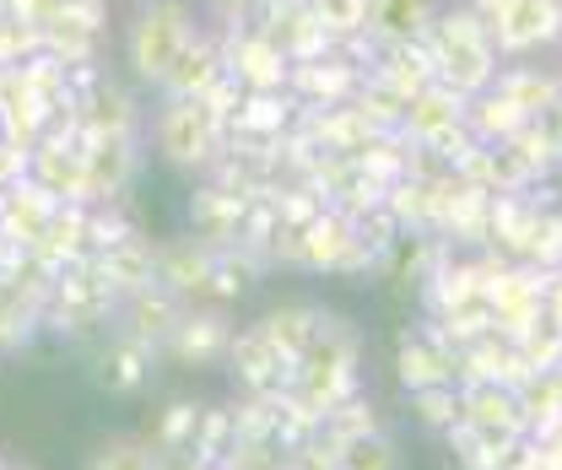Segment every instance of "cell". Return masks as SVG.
Masks as SVG:
<instances>
[{
	"label": "cell",
	"instance_id": "obj_1",
	"mask_svg": "<svg viewBox=\"0 0 562 470\" xmlns=\"http://www.w3.org/2000/svg\"><path fill=\"white\" fill-rule=\"evenodd\" d=\"M286 390L308 405V411H319V416H330L336 405H347L351 395H362V331L351 325L347 314H330L325 336L292 362Z\"/></svg>",
	"mask_w": 562,
	"mask_h": 470
},
{
	"label": "cell",
	"instance_id": "obj_2",
	"mask_svg": "<svg viewBox=\"0 0 562 470\" xmlns=\"http://www.w3.org/2000/svg\"><path fill=\"white\" fill-rule=\"evenodd\" d=\"M427 44H432V81H443V87H454V92H487L492 81H497V49H492V33H487V16L476 11V5H465V0H443V11H438V22L427 27Z\"/></svg>",
	"mask_w": 562,
	"mask_h": 470
},
{
	"label": "cell",
	"instance_id": "obj_3",
	"mask_svg": "<svg viewBox=\"0 0 562 470\" xmlns=\"http://www.w3.org/2000/svg\"><path fill=\"white\" fill-rule=\"evenodd\" d=\"M201 5L195 0H140L131 27H125V66L136 87H162L168 66L179 60V49L201 33Z\"/></svg>",
	"mask_w": 562,
	"mask_h": 470
},
{
	"label": "cell",
	"instance_id": "obj_4",
	"mask_svg": "<svg viewBox=\"0 0 562 470\" xmlns=\"http://www.w3.org/2000/svg\"><path fill=\"white\" fill-rule=\"evenodd\" d=\"M140 135L184 179H206V168L222 152V120L211 114L206 98H157V114Z\"/></svg>",
	"mask_w": 562,
	"mask_h": 470
},
{
	"label": "cell",
	"instance_id": "obj_5",
	"mask_svg": "<svg viewBox=\"0 0 562 470\" xmlns=\"http://www.w3.org/2000/svg\"><path fill=\"white\" fill-rule=\"evenodd\" d=\"M487 33L497 60H541L562 44V5L558 0H492Z\"/></svg>",
	"mask_w": 562,
	"mask_h": 470
},
{
	"label": "cell",
	"instance_id": "obj_6",
	"mask_svg": "<svg viewBox=\"0 0 562 470\" xmlns=\"http://www.w3.org/2000/svg\"><path fill=\"white\" fill-rule=\"evenodd\" d=\"M297 270H314V276H373L379 260L351 238V222L330 205L325 216H314L297 233Z\"/></svg>",
	"mask_w": 562,
	"mask_h": 470
},
{
	"label": "cell",
	"instance_id": "obj_7",
	"mask_svg": "<svg viewBox=\"0 0 562 470\" xmlns=\"http://www.w3.org/2000/svg\"><path fill=\"white\" fill-rule=\"evenodd\" d=\"M81 174L87 201L120 205L140 179V135H81Z\"/></svg>",
	"mask_w": 562,
	"mask_h": 470
},
{
	"label": "cell",
	"instance_id": "obj_8",
	"mask_svg": "<svg viewBox=\"0 0 562 470\" xmlns=\"http://www.w3.org/2000/svg\"><path fill=\"white\" fill-rule=\"evenodd\" d=\"M395 379L401 390H432V384H460V346L443 336L432 320H422L417 331H406L395 346Z\"/></svg>",
	"mask_w": 562,
	"mask_h": 470
},
{
	"label": "cell",
	"instance_id": "obj_9",
	"mask_svg": "<svg viewBox=\"0 0 562 470\" xmlns=\"http://www.w3.org/2000/svg\"><path fill=\"white\" fill-rule=\"evenodd\" d=\"M222 60L227 76L244 87V92H286V55L255 27V22H238V27H222Z\"/></svg>",
	"mask_w": 562,
	"mask_h": 470
},
{
	"label": "cell",
	"instance_id": "obj_10",
	"mask_svg": "<svg viewBox=\"0 0 562 470\" xmlns=\"http://www.w3.org/2000/svg\"><path fill=\"white\" fill-rule=\"evenodd\" d=\"M233 320L222 309H184L173 320V331L162 340V357H173L179 368H216L233 346Z\"/></svg>",
	"mask_w": 562,
	"mask_h": 470
},
{
	"label": "cell",
	"instance_id": "obj_11",
	"mask_svg": "<svg viewBox=\"0 0 562 470\" xmlns=\"http://www.w3.org/2000/svg\"><path fill=\"white\" fill-rule=\"evenodd\" d=\"M76 125H81V135H140L146 120H140L136 87L103 70V76L76 98Z\"/></svg>",
	"mask_w": 562,
	"mask_h": 470
},
{
	"label": "cell",
	"instance_id": "obj_12",
	"mask_svg": "<svg viewBox=\"0 0 562 470\" xmlns=\"http://www.w3.org/2000/svg\"><path fill=\"white\" fill-rule=\"evenodd\" d=\"M454 131H465V92H454V87H443V81L417 87L412 103H406L401 135H406L417 152H432V146H443Z\"/></svg>",
	"mask_w": 562,
	"mask_h": 470
},
{
	"label": "cell",
	"instance_id": "obj_13",
	"mask_svg": "<svg viewBox=\"0 0 562 470\" xmlns=\"http://www.w3.org/2000/svg\"><path fill=\"white\" fill-rule=\"evenodd\" d=\"M330 314L336 309H325V303H314V298H286V303H271L255 325H260V336L277 346V357L292 368L314 340L325 336V325H330Z\"/></svg>",
	"mask_w": 562,
	"mask_h": 470
},
{
	"label": "cell",
	"instance_id": "obj_14",
	"mask_svg": "<svg viewBox=\"0 0 562 470\" xmlns=\"http://www.w3.org/2000/svg\"><path fill=\"white\" fill-rule=\"evenodd\" d=\"M227 76V60H222V27L216 22H201V33L179 49V60L168 66L157 98H201L216 81Z\"/></svg>",
	"mask_w": 562,
	"mask_h": 470
},
{
	"label": "cell",
	"instance_id": "obj_15",
	"mask_svg": "<svg viewBox=\"0 0 562 470\" xmlns=\"http://www.w3.org/2000/svg\"><path fill=\"white\" fill-rule=\"evenodd\" d=\"M357 81H362V70L351 66L336 44H330V55H319V60H297V66L286 70V92H292L303 109L347 103L351 92H357Z\"/></svg>",
	"mask_w": 562,
	"mask_h": 470
},
{
	"label": "cell",
	"instance_id": "obj_16",
	"mask_svg": "<svg viewBox=\"0 0 562 470\" xmlns=\"http://www.w3.org/2000/svg\"><path fill=\"white\" fill-rule=\"evenodd\" d=\"M179 314H184V303H179L162 281H151V287H140V292H131V298H120V309H114V331L140 340V346H151V351L162 357V340H168V331H173Z\"/></svg>",
	"mask_w": 562,
	"mask_h": 470
},
{
	"label": "cell",
	"instance_id": "obj_17",
	"mask_svg": "<svg viewBox=\"0 0 562 470\" xmlns=\"http://www.w3.org/2000/svg\"><path fill=\"white\" fill-rule=\"evenodd\" d=\"M211 260H216V249L201 244L195 233H179V238H162L157 244V281L184 303V309H195L201 303V292H206V276H211Z\"/></svg>",
	"mask_w": 562,
	"mask_h": 470
},
{
	"label": "cell",
	"instance_id": "obj_18",
	"mask_svg": "<svg viewBox=\"0 0 562 470\" xmlns=\"http://www.w3.org/2000/svg\"><path fill=\"white\" fill-rule=\"evenodd\" d=\"M482 444L492 449H508L525 438V411H519V395L503 390V384H471L465 390V416H460Z\"/></svg>",
	"mask_w": 562,
	"mask_h": 470
},
{
	"label": "cell",
	"instance_id": "obj_19",
	"mask_svg": "<svg viewBox=\"0 0 562 470\" xmlns=\"http://www.w3.org/2000/svg\"><path fill=\"white\" fill-rule=\"evenodd\" d=\"M222 362L233 368V379H238L244 395H271V390H286V379H292V368L277 357V346L260 336V325L233 331V346H227Z\"/></svg>",
	"mask_w": 562,
	"mask_h": 470
},
{
	"label": "cell",
	"instance_id": "obj_20",
	"mask_svg": "<svg viewBox=\"0 0 562 470\" xmlns=\"http://www.w3.org/2000/svg\"><path fill=\"white\" fill-rule=\"evenodd\" d=\"M114 331V325H109ZM157 351L151 346H140V340H131V336H114L98 346V357H92V379L109 390V395H140L146 384H151V373H157Z\"/></svg>",
	"mask_w": 562,
	"mask_h": 470
},
{
	"label": "cell",
	"instance_id": "obj_21",
	"mask_svg": "<svg viewBox=\"0 0 562 470\" xmlns=\"http://www.w3.org/2000/svg\"><path fill=\"white\" fill-rule=\"evenodd\" d=\"M184 216H190V233H195L201 244H211V249H233L238 233H244V201L227 195L216 179H195Z\"/></svg>",
	"mask_w": 562,
	"mask_h": 470
},
{
	"label": "cell",
	"instance_id": "obj_22",
	"mask_svg": "<svg viewBox=\"0 0 562 470\" xmlns=\"http://www.w3.org/2000/svg\"><path fill=\"white\" fill-rule=\"evenodd\" d=\"M27 179H33L44 195H55V201H87L81 141H38V146L27 152Z\"/></svg>",
	"mask_w": 562,
	"mask_h": 470
},
{
	"label": "cell",
	"instance_id": "obj_23",
	"mask_svg": "<svg viewBox=\"0 0 562 470\" xmlns=\"http://www.w3.org/2000/svg\"><path fill=\"white\" fill-rule=\"evenodd\" d=\"M55 195H44L33 179H16L5 195H0V238L5 244H16V249H33L38 238H44V227H49V216H55Z\"/></svg>",
	"mask_w": 562,
	"mask_h": 470
},
{
	"label": "cell",
	"instance_id": "obj_24",
	"mask_svg": "<svg viewBox=\"0 0 562 470\" xmlns=\"http://www.w3.org/2000/svg\"><path fill=\"white\" fill-rule=\"evenodd\" d=\"M492 87H497L525 120H536L541 109L558 103V66H547V60H503Z\"/></svg>",
	"mask_w": 562,
	"mask_h": 470
},
{
	"label": "cell",
	"instance_id": "obj_25",
	"mask_svg": "<svg viewBox=\"0 0 562 470\" xmlns=\"http://www.w3.org/2000/svg\"><path fill=\"white\" fill-rule=\"evenodd\" d=\"M98 266L109 276V287H114V298H131L140 287H151L157 281V238L136 227L125 244H114V249H103L98 255Z\"/></svg>",
	"mask_w": 562,
	"mask_h": 470
},
{
	"label": "cell",
	"instance_id": "obj_26",
	"mask_svg": "<svg viewBox=\"0 0 562 470\" xmlns=\"http://www.w3.org/2000/svg\"><path fill=\"white\" fill-rule=\"evenodd\" d=\"M449 255H454V244H449V238H438V233H401V238H395V249L384 255V266L379 270H384L390 281H401V287H412V292H417L422 281L443 266Z\"/></svg>",
	"mask_w": 562,
	"mask_h": 470
},
{
	"label": "cell",
	"instance_id": "obj_27",
	"mask_svg": "<svg viewBox=\"0 0 562 470\" xmlns=\"http://www.w3.org/2000/svg\"><path fill=\"white\" fill-rule=\"evenodd\" d=\"M438 11L443 0H368V33L379 44H406L438 22Z\"/></svg>",
	"mask_w": 562,
	"mask_h": 470
},
{
	"label": "cell",
	"instance_id": "obj_28",
	"mask_svg": "<svg viewBox=\"0 0 562 470\" xmlns=\"http://www.w3.org/2000/svg\"><path fill=\"white\" fill-rule=\"evenodd\" d=\"M487 211H492V195L487 190H460L454 205L443 211V222H438V238H449L460 255H476V249H487Z\"/></svg>",
	"mask_w": 562,
	"mask_h": 470
},
{
	"label": "cell",
	"instance_id": "obj_29",
	"mask_svg": "<svg viewBox=\"0 0 562 470\" xmlns=\"http://www.w3.org/2000/svg\"><path fill=\"white\" fill-rule=\"evenodd\" d=\"M38 331H44V298H33L16 281H0V351H27Z\"/></svg>",
	"mask_w": 562,
	"mask_h": 470
},
{
	"label": "cell",
	"instance_id": "obj_30",
	"mask_svg": "<svg viewBox=\"0 0 562 470\" xmlns=\"http://www.w3.org/2000/svg\"><path fill=\"white\" fill-rule=\"evenodd\" d=\"M514 395H519V411H525V438H547L552 427H562V368L530 373Z\"/></svg>",
	"mask_w": 562,
	"mask_h": 470
},
{
	"label": "cell",
	"instance_id": "obj_31",
	"mask_svg": "<svg viewBox=\"0 0 562 470\" xmlns=\"http://www.w3.org/2000/svg\"><path fill=\"white\" fill-rule=\"evenodd\" d=\"M373 70H379L384 81H395L401 92L427 87V81L438 76V70H432V44H427V33H422V38H406V44H379Z\"/></svg>",
	"mask_w": 562,
	"mask_h": 470
},
{
	"label": "cell",
	"instance_id": "obj_32",
	"mask_svg": "<svg viewBox=\"0 0 562 470\" xmlns=\"http://www.w3.org/2000/svg\"><path fill=\"white\" fill-rule=\"evenodd\" d=\"M530 125L497 87H487V92H471L465 98V131L476 135V141H487V146H497V141H508V135H519Z\"/></svg>",
	"mask_w": 562,
	"mask_h": 470
},
{
	"label": "cell",
	"instance_id": "obj_33",
	"mask_svg": "<svg viewBox=\"0 0 562 470\" xmlns=\"http://www.w3.org/2000/svg\"><path fill=\"white\" fill-rule=\"evenodd\" d=\"M351 103L379 125V131H401V120H406V103H412V92H401L395 81H384L379 70H368L362 81H357V92H351Z\"/></svg>",
	"mask_w": 562,
	"mask_h": 470
},
{
	"label": "cell",
	"instance_id": "obj_34",
	"mask_svg": "<svg viewBox=\"0 0 562 470\" xmlns=\"http://www.w3.org/2000/svg\"><path fill=\"white\" fill-rule=\"evenodd\" d=\"M233 444H238V405L233 401H206L201 405V427H195L190 449H195L206 466H216Z\"/></svg>",
	"mask_w": 562,
	"mask_h": 470
},
{
	"label": "cell",
	"instance_id": "obj_35",
	"mask_svg": "<svg viewBox=\"0 0 562 470\" xmlns=\"http://www.w3.org/2000/svg\"><path fill=\"white\" fill-rule=\"evenodd\" d=\"M379 427H384V422H379V405L368 401V395H351L347 405H336V411L319 422V433H314V438H319V444H330V449L341 455L351 438H362V433H379Z\"/></svg>",
	"mask_w": 562,
	"mask_h": 470
},
{
	"label": "cell",
	"instance_id": "obj_36",
	"mask_svg": "<svg viewBox=\"0 0 562 470\" xmlns=\"http://www.w3.org/2000/svg\"><path fill=\"white\" fill-rule=\"evenodd\" d=\"M201 405L206 401H190V395H179V401H168L157 411V422H151V449L157 455H173V449H190V438H195V427H201Z\"/></svg>",
	"mask_w": 562,
	"mask_h": 470
},
{
	"label": "cell",
	"instance_id": "obj_37",
	"mask_svg": "<svg viewBox=\"0 0 562 470\" xmlns=\"http://www.w3.org/2000/svg\"><path fill=\"white\" fill-rule=\"evenodd\" d=\"M412 416H417L427 433H454L460 416H465V390L460 384H432V390H412Z\"/></svg>",
	"mask_w": 562,
	"mask_h": 470
},
{
	"label": "cell",
	"instance_id": "obj_38",
	"mask_svg": "<svg viewBox=\"0 0 562 470\" xmlns=\"http://www.w3.org/2000/svg\"><path fill=\"white\" fill-rule=\"evenodd\" d=\"M514 346H519V357H525V368L530 373H552V368H562V331L541 314V320H530L525 331H514Z\"/></svg>",
	"mask_w": 562,
	"mask_h": 470
},
{
	"label": "cell",
	"instance_id": "obj_39",
	"mask_svg": "<svg viewBox=\"0 0 562 470\" xmlns=\"http://www.w3.org/2000/svg\"><path fill=\"white\" fill-rule=\"evenodd\" d=\"M401 466H406V455H401V444L384 427L351 438L347 449H341V470H401Z\"/></svg>",
	"mask_w": 562,
	"mask_h": 470
},
{
	"label": "cell",
	"instance_id": "obj_40",
	"mask_svg": "<svg viewBox=\"0 0 562 470\" xmlns=\"http://www.w3.org/2000/svg\"><path fill=\"white\" fill-rule=\"evenodd\" d=\"M314 22L330 33V38H357L368 33V0H308Z\"/></svg>",
	"mask_w": 562,
	"mask_h": 470
},
{
	"label": "cell",
	"instance_id": "obj_41",
	"mask_svg": "<svg viewBox=\"0 0 562 470\" xmlns=\"http://www.w3.org/2000/svg\"><path fill=\"white\" fill-rule=\"evenodd\" d=\"M44 44H38V27H27V22H16V16H5L0 11V70H16L27 55H38Z\"/></svg>",
	"mask_w": 562,
	"mask_h": 470
},
{
	"label": "cell",
	"instance_id": "obj_42",
	"mask_svg": "<svg viewBox=\"0 0 562 470\" xmlns=\"http://www.w3.org/2000/svg\"><path fill=\"white\" fill-rule=\"evenodd\" d=\"M260 0H211V22L216 27H238V22H255Z\"/></svg>",
	"mask_w": 562,
	"mask_h": 470
},
{
	"label": "cell",
	"instance_id": "obj_43",
	"mask_svg": "<svg viewBox=\"0 0 562 470\" xmlns=\"http://www.w3.org/2000/svg\"><path fill=\"white\" fill-rule=\"evenodd\" d=\"M541 314H547V320H552V325L562 331V270L552 276V287H547V303H541Z\"/></svg>",
	"mask_w": 562,
	"mask_h": 470
},
{
	"label": "cell",
	"instance_id": "obj_44",
	"mask_svg": "<svg viewBox=\"0 0 562 470\" xmlns=\"http://www.w3.org/2000/svg\"><path fill=\"white\" fill-rule=\"evenodd\" d=\"M465 5H476V11H487V5H492V0H465Z\"/></svg>",
	"mask_w": 562,
	"mask_h": 470
},
{
	"label": "cell",
	"instance_id": "obj_45",
	"mask_svg": "<svg viewBox=\"0 0 562 470\" xmlns=\"http://www.w3.org/2000/svg\"><path fill=\"white\" fill-rule=\"evenodd\" d=\"M558 98H562V66H558Z\"/></svg>",
	"mask_w": 562,
	"mask_h": 470
},
{
	"label": "cell",
	"instance_id": "obj_46",
	"mask_svg": "<svg viewBox=\"0 0 562 470\" xmlns=\"http://www.w3.org/2000/svg\"><path fill=\"white\" fill-rule=\"evenodd\" d=\"M0 470H5V460H0Z\"/></svg>",
	"mask_w": 562,
	"mask_h": 470
},
{
	"label": "cell",
	"instance_id": "obj_47",
	"mask_svg": "<svg viewBox=\"0 0 562 470\" xmlns=\"http://www.w3.org/2000/svg\"><path fill=\"white\" fill-rule=\"evenodd\" d=\"M558 5H562V0H558Z\"/></svg>",
	"mask_w": 562,
	"mask_h": 470
}]
</instances>
